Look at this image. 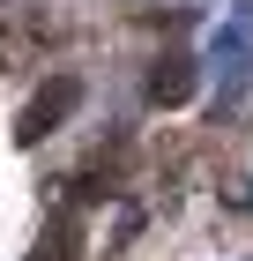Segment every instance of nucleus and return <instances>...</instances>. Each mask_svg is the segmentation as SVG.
I'll return each instance as SVG.
<instances>
[{"label":"nucleus","mask_w":253,"mask_h":261,"mask_svg":"<svg viewBox=\"0 0 253 261\" xmlns=\"http://www.w3.org/2000/svg\"><path fill=\"white\" fill-rule=\"evenodd\" d=\"M75 105H82V82H75V75H60L52 90H38V97H30V112H22V142L52 135V127L67 120V112H75Z\"/></svg>","instance_id":"1"},{"label":"nucleus","mask_w":253,"mask_h":261,"mask_svg":"<svg viewBox=\"0 0 253 261\" xmlns=\"http://www.w3.org/2000/svg\"><path fill=\"white\" fill-rule=\"evenodd\" d=\"M186 97H194V60L186 53H164L149 67V105H186Z\"/></svg>","instance_id":"2"}]
</instances>
